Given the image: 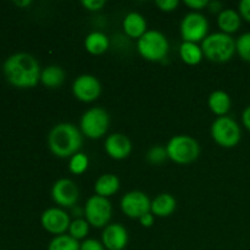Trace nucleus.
I'll return each mask as SVG.
<instances>
[{
    "label": "nucleus",
    "instance_id": "obj_1",
    "mask_svg": "<svg viewBox=\"0 0 250 250\" xmlns=\"http://www.w3.org/2000/svg\"><path fill=\"white\" fill-rule=\"evenodd\" d=\"M7 82L17 88L36 87L41 82V66L34 56L27 53H16L9 56L2 65Z\"/></svg>",
    "mask_w": 250,
    "mask_h": 250
},
{
    "label": "nucleus",
    "instance_id": "obj_9",
    "mask_svg": "<svg viewBox=\"0 0 250 250\" xmlns=\"http://www.w3.org/2000/svg\"><path fill=\"white\" fill-rule=\"evenodd\" d=\"M180 31L183 42L198 43V42H203L208 37L209 22L207 17L200 12H189L183 17Z\"/></svg>",
    "mask_w": 250,
    "mask_h": 250
},
{
    "label": "nucleus",
    "instance_id": "obj_34",
    "mask_svg": "<svg viewBox=\"0 0 250 250\" xmlns=\"http://www.w3.org/2000/svg\"><path fill=\"white\" fill-rule=\"evenodd\" d=\"M154 220H155V216H154L151 212H148V214L143 215V216L139 219V222H141V225L143 227L149 229V227H151L154 225Z\"/></svg>",
    "mask_w": 250,
    "mask_h": 250
},
{
    "label": "nucleus",
    "instance_id": "obj_32",
    "mask_svg": "<svg viewBox=\"0 0 250 250\" xmlns=\"http://www.w3.org/2000/svg\"><path fill=\"white\" fill-rule=\"evenodd\" d=\"M238 9L242 19L250 22V0H242L238 5Z\"/></svg>",
    "mask_w": 250,
    "mask_h": 250
},
{
    "label": "nucleus",
    "instance_id": "obj_31",
    "mask_svg": "<svg viewBox=\"0 0 250 250\" xmlns=\"http://www.w3.org/2000/svg\"><path fill=\"white\" fill-rule=\"evenodd\" d=\"M104 0H83L82 5L89 11H99L105 6Z\"/></svg>",
    "mask_w": 250,
    "mask_h": 250
},
{
    "label": "nucleus",
    "instance_id": "obj_27",
    "mask_svg": "<svg viewBox=\"0 0 250 250\" xmlns=\"http://www.w3.org/2000/svg\"><path fill=\"white\" fill-rule=\"evenodd\" d=\"M236 51L242 60L250 62V32L239 36L236 41Z\"/></svg>",
    "mask_w": 250,
    "mask_h": 250
},
{
    "label": "nucleus",
    "instance_id": "obj_22",
    "mask_svg": "<svg viewBox=\"0 0 250 250\" xmlns=\"http://www.w3.org/2000/svg\"><path fill=\"white\" fill-rule=\"evenodd\" d=\"M65 81V71L58 65H50L44 68L41 73L42 84L46 88H58Z\"/></svg>",
    "mask_w": 250,
    "mask_h": 250
},
{
    "label": "nucleus",
    "instance_id": "obj_4",
    "mask_svg": "<svg viewBox=\"0 0 250 250\" xmlns=\"http://www.w3.org/2000/svg\"><path fill=\"white\" fill-rule=\"evenodd\" d=\"M137 49L143 59L148 61H163L167 56L170 44L164 33L149 29L137 42Z\"/></svg>",
    "mask_w": 250,
    "mask_h": 250
},
{
    "label": "nucleus",
    "instance_id": "obj_15",
    "mask_svg": "<svg viewBox=\"0 0 250 250\" xmlns=\"http://www.w3.org/2000/svg\"><path fill=\"white\" fill-rule=\"evenodd\" d=\"M105 151L115 160L128 158L132 151V143L126 134L112 133L105 141Z\"/></svg>",
    "mask_w": 250,
    "mask_h": 250
},
{
    "label": "nucleus",
    "instance_id": "obj_11",
    "mask_svg": "<svg viewBox=\"0 0 250 250\" xmlns=\"http://www.w3.org/2000/svg\"><path fill=\"white\" fill-rule=\"evenodd\" d=\"M41 222L46 232L55 236H61L68 231L71 225L70 216L60 208H49L42 214Z\"/></svg>",
    "mask_w": 250,
    "mask_h": 250
},
{
    "label": "nucleus",
    "instance_id": "obj_13",
    "mask_svg": "<svg viewBox=\"0 0 250 250\" xmlns=\"http://www.w3.org/2000/svg\"><path fill=\"white\" fill-rule=\"evenodd\" d=\"M80 197L77 185L72 180L61 178L51 188V198L61 208H73Z\"/></svg>",
    "mask_w": 250,
    "mask_h": 250
},
{
    "label": "nucleus",
    "instance_id": "obj_35",
    "mask_svg": "<svg viewBox=\"0 0 250 250\" xmlns=\"http://www.w3.org/2000/svg\"><path fill=\"white\" fill-rule=\"evenodd\" d=\"M242 122H243V126L250 132V105L242 112Z\"/></svg>",
    "mask_w": 250,
    "mask_h": 250
},
{
    "label": "nucleus",
    "instance_id": "obj_23",
    "mask_svg": "<svg viewBox=\"0 0 250 250\" xmlns=\"http://www.w3.org/2000/svg\"><path fill=\"white\" fill-rule=\"evenodd\" d=\"M180 56L183 62L187 65H198L203 60L202 46L198 45V43H192V42H183L180 45Z\"/></svg>",
    "mask_w": 250,
    "mask_h": 250
},
{
    "label": "nucleus",
    "instance_id": "obj_21",
    "mask_svg": "<svg viewBox=\"0 0 250 250\" xmlns=\"http://www.w3.org/2000/svg\"><path fill=\"white\" fill-rule=\"evenodd\" d=\"M208 105L210 110L219 117L226 116V114L231 109V97L224 90H215L209 95Z\"/></svg>",
    "mask_w": 250,
    "mask_h": 250
},
{
    "label": "nucleus",
    "instance_id": "obj_29",
    "mask_svg": "<svg viewBox=\"0 0 250 250\" xmlns=\"http://www.w3.org/2000/svg\"><path fill=\"white\" fill-rule=\"evenodd\" d=\"M80 250H105L104 244L94 238H88L81 243Z\"/></svg>",
    "mask_w": 250,
    "mask_h": 250
},
{
    "label": "nucleus",
    "instance_id": "obj_8",
    "mask_svg": "<svg viewBox=\"0 0 250 250\" xmlns=\"http://www.w3.org/2000/svg\"><path fill=\"white\" fill-rule=\"evenodd\" d=\"M112 215L111 203L107 198L92 195L84 205V216L88 224L97 229H103L109 225Z\"/></svg>",
    "mask_w": 250,
    "mask_h": 250
},
{
    "label": "nucleus",
    "instance_id": "obj_7",
    "mask_svg": "<svg viewBox=\"0 0 250 250\" xmlns=\"http://www.w3.org/2000/svg\"><path fill=\"white\" fill-rule=\"evenodd\" d=\"M109 126L110 116L103 107H92L81 117V131L89 139L102 138L107 132Z\"/></svg>",
    "mask_w": 250,
    "mask_h": 250
},
{
    "label": "nucleus",
    "instance_id": "obj_33",
    "mask_svg": "<svg viewBox=\"0 0 250 250\" xmlns=\"http://www.w3.org/2000/svg\"><path fill=\"white\" fill-rule=\"evenodd\" d=\"M185 4L192 10H202L204 7H208L209 1L208 0H186Z\"/></svg>",
    "mask_w": 250,
    "mask_h": 250
},
{
    "label": "nucleus",
    "instance_id": "obj_5",
    "mask_svg": "<svg viewBox=\"0 0 250 250\" xmlns=\"http://www.w3.org/2000/svg\"><path fill=\"white\" fill-rule=\"evenodd\" d=\"M166 151L168 159L173 163L186 165L197 160L200 154V146L193 137L178 134L168 141Z\"/></svg>",
    "mask_w": 250,
    "mask_h": 250
},
{
    "label": "nucleus",
    "instance_id": "obj_28",
    "mask_svg": "<svg viewBox=\"0 0 250 250\" xmlns=\"http://www.w3.org/2000/svg\"><path fill=\"white\" fill-rule=\"evenodd\" d=\"M146 160L153 165H160L163 164L166 159H168L167 151H166V146H154L146 151Z\"/></svg>",
    "mask_w": 250,
    "mask_h": 250
},
{
    "label": "nucleus",
    "instance_id": "obj_12",
    "mask_svg": "<svg viewBox=\"0 0 250 250\" xmlns=\"http://www.w3.org/2000/svg\"><path fill=\"white\" fill-rule=\"evenodd\" d=\"M73 95L83 103H92L99 98L102 93V84L93 75H81L73 81Z\"/></svg>",
    "mask_w": 250,
    "mask_h": 250
},
{
    "label": "nucleus",
    "instance_id": "obj_30",
    "mask_svg": "<svg viewBox=\"0 0 250 250\" xmlns=\"http://www.w3.org/2000/svg\"><path fill=\"white\" fill-rule=\"evenodd\" d=\"M156 6L165 12H171L177 9L180 1L178 0H156Z\"/></svg>",
    "mask_w": 250,
    "mask_h": 250
},
{
    "label": "nucleus",
    "instance_id": "obj_19",
    "mask_svg": "<svg viewBox=\"0 0 250 250\" xmlns=\"http://www.w3.org/2000/svg\"><path fill=\"white\" fill-rule=\"evenodd\" d=\"M120 189V180L114 173H105L97 180L94 185L95 194L109 198Z\"/></svg>",
    "mask_w": 250,
    "mask_h": 250
},
{
    "label": "nucleus",
    "instance_id": "obj_18",
    "mask_svg": "<svg viewBox=\"0 0 250 250\" xmlns=\"http://www.w3.org/2000/svg\"><path fill=\"white\" fill-rule=\"evenodd\" d=\"M242 24V16L233 9H224L217 16V26L222 33L231 36L239 29Z\"/></svg>",
    "mask_w": 250,
    "mask_h": 250
},
{
    "label": "nucleus",
    "instance_id": "obj_3",
    "mask_svg": "<svg viewBox=\"0 0 250 250\" xmlns=\"http://www.w3.org/2000/svg\"><path fill=\"white\" fill-rule=\"evenodd\" d=\"M202 50L205 58L214 62H227L236 53V41L229 34L216 32L209 34L202 42Z\"/></svg>",
    "mask_w": 250,
    "mask_h": 250
},
{
    "label": "nucleus",
    "instance_id": "obj_37",
    "mask_svg": "<svg viewBox=\"0 0 250 250\" xmlns=\"http://www.w3.org/2000/svg\"><path fill=\"white\" fill-rule=\"evenodd\" d=\"M14 4L16 5V6H20V7H26V6H29V5L32 4V1L31 0H23V1H14Z\"/></svg>",
    "mask_w": 250,
    "mask_h": 250
},
{
    "label": "nucleus",
    "instance_id": "obj_2",
    "mask_svg": "<svg viewBox=\"0 0 250 250\" xmlns=\"http://www.w3.org/2000/svg\"><path fill=\"white\" fill-rule=\"evenodd\" d=\"M82 144L81 131L75 125L68 122L55 125L48 134L49 149L58 158H71L80 151Z\"/></svg>",
    "mask_w": 250,
    "mask_h": 250
},
{
    "label": "nucleus",
    "instance_id": "obj_14",
    "mask_svg": "<svg viewBox=\"0 0 250 250\" xmlns=\"http://www.w3.org/2000/svg\"><path fill=\"white\" fill-rule=\"evenodd\" d=\"M102 243L107 250H124L128 244V232L121 224H109L103 231Z\"/></svg>",
    "mask_w": 250,
    "mask_h": 250
},
{
    "label": "nucleus",
    "instance_id": "obj_17",
    "mask_svg": "<svg viewBox=\"0 0 250 250\" xmlns=\"http://www.w3.org/2000/svg\"><path fill=\"white\" fill-rule=\"evenodd\" d=\"M176 205H177V203L172 195L168 194V193H161L151 200L150 212L154 216L167 217L175 211Z\"/></svg>",
    "mask_w": 250,
    "mask_h": 250
},
{
    "label": "nucleus",
    "instance_id": "obj_20",
    "mask_svg": "<svg viewBox=\"0 0 250 250\" xmlns=\"http://www.w3.org/2000/svg\"><path fill=\"white\" fill-rule=\"evenodd\" d=\"M110 41L106 34L95 31L88 34L84 39V48L92 55H102L109 49Z\"/></svg>",
    "mask_w": 250,
    "mask_h": 250
},
{
    "label": "nucleus",
    "instance_id": "obj_25",
    "mask_svg": "<svg viewBox=\"0 0 250 250\" xmlns=\"http://www.w3.org/2000/svg\"><path fill=\"white\" fill-rule=\"evenodd\" d=\"M88 165H89V160L88 156L84 153L78 151L73 156H71L70 161H68V170L73 175H82L87 171Z\"/></svg>",
    "mask_w": 250,
    "mask_h": 250
},
{
    "label": "nucleus",
    "instance_id": "obj_36",
    "mask_svg": "<svg viewBox=\"0 0 250 250\" xmlns=\"http://www.w3.org/2000/svg\"><path fill=\"white\" fill-rule=\"evenodd\" d=\"M208 7L211 12H215V14H220L222 11V2L219 1V0H214V1H209L208 4Z\"/></svg>",
    "mask_w": 250,
    "mask_h": 250
},
{
    "label": "nucleus",
    "instance_id": "obj_16",
    "mask_svg": "<svg viewBox=\"0 0 250 250\" xmlns=\"http://www.w3.org/2000/svg\"><path fill=\"white\" fill-rule=\"evenodd\" d=\"M124 31L129 38L139 39L143 34H146V21L144 16H142L138 12H129L126 15L122 22Z\"/></svg>",
    "mask_w": 250,
    "mask_h": 250
},
{
    "label": "nucleus",
    "instance_id": "obj_10",
    "mask_svg": "<svg viewBox=\"0 0 250 250\" xmlns=\"http://www.w3.org/2000/svg\"><path fill=\"white\" fill-rule=\"evenodd\" d=\"M121 210L129 219H141L143 215L150 212L151 200L141 190H132L122 197Z\"/></svg>",
    "mask_w": 250,
    "mask_h": 250
},
{
    "label": "nucleus",
    "instance_id": "obj_24",
    "mask_svg": "<svg viewBox=\"0 0 250 250\" xmlns=\"http://www.w3.org/2000/svg\"><path fill=\"white\" fill-rule=\"evenodd\" d=\"M80 242L72 238L70 234H61L51 239L48 250H80Z\"/></svg>",
    "mask_w": 250,
    "mask_h": 250
},
{
    "label": "nucleus",
    "instance_id": "obj_6",
    "mask_svg": "<svg viewBox=\"0 0 250 250\" xmlns=\"http://www.w3.org/2000/svg\"><path fill=\"white\" fill-rule=\"evenodd\" d=\"M211 137L219 146L233 148L241 142V127L232 117H217L211 125Z\"/></svg>",
    "mask_w": 250,
    "mask_h": 250
},
{
    "label": "nucleus",
    "instance_id": "obj_26",
    "mask_svg": "<svg viewBox=\"0 0 250 250\" xmlns=\"http://www.w3.org/2000/svg\"><path fill=\"white\" fill-rule=\"evenodd\" d=\"M89 226L88 221L85 219H78L71 221L70 229H68V234H70L72 238L81 241V239H84L87 237L88 232H89Z\"/></svg>",
    "mask_w": 250,
    "mask_h": 250
}]
</instances>
